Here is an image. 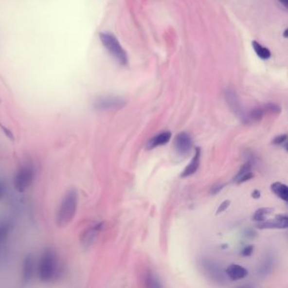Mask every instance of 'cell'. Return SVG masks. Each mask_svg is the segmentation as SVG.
I'll list each match as a JSON object with an SVG mask.
<instances>
[{
	"label": "cell",
	"instance_id": "9a60e30c",
	"mask_svg": "<svg viewBox=\"0 0 288 288\" xmlns=\"http://www.w3.org/2000/svg\"><path fill=\"white\" fill-rule=\"evenodd\" d=\"M270 189L277 197L285 202L288 201V186L286 184L282 183V182H274L270 186Z\"/></svg>",
	"mask_w": 288,
	"mask_h": 288
},
{
	"label": "cell",
	"instance_id": "4fadbf2b",
	"mask_svg": "<svg viewBox=\"0 0 288 288\" xmlns=\"http://www.w3.org/2000/svg\"><path fill=\"white\" fill-rule=\"evenodd\" d=\"M171 138H172V133L171 132H161V133L155 135L154 137L151 138L150 141H148V143L146 144V149L151 150V149H154V148L157 147V146L164 145V144H166L169 142Z\"/></svg>",
	"mask_w": 288,
	"mask_h": 288
},
{
	"label": "cell",
	"instance_id": "ba28073f",
	"mask_svg": "<svg viewBox=\"0 0 288 288\" xmlns=\"http://www.w3.org/2000/svg\"><path fill=\"white\" fill-rule=\"evenodd\" d=\"M192 139L186 132H181L174 139V147L180 156H187L192 149Z\"/></svg>",
	"mask_w": 288,
	"mask_h": 288
},
{
	"label": "cell",
	"instance_id": "5b68a950",
	"mask_svg": "<svg viewBox=\"0 0 288 288\" xmlns=\"http://www.w3.org/2000/svg\"><path fill=\"white\" fill-rule=\"evenodd\" d=\"M127 102L125 98L118 96H103L96 98L93 103V108L96 111H117L125 108Z\"/></svg>",
	"mask_w": 288,
	"mask_h": 288
},
{
	"label": "cell",
	"instance_id": "52a82bcc",
	"mask_svg": "<svg viewBox=\"0 0 288 288\" xmlns=\"http://www.w3.org/2000/svg\"><path fill=\"white\" fill-rule=\"evenodd\" d=\"M200 263H201L202 268L212 280L219 283L227 281L226 272L217 263L206 259H201Z\"/></svg>",
	"mask_w": 288,
	"mask_h": 288
},
{
	"label": "cell",
	"instance_id": "4316f807",
	"mask_svg": "<svg viewBox=\"0 0 288 288\" xmlns=\"http://www.w3.org/2000/svg\"><path fill=\"white\" fill-rule=\"evenodd\" d=\"M244 236L247 238H254V237H256V233L253 232L252 229H247L245 233H244Z\"/></svg>",
	"mask_w": 288,
	"mask_h": 288
},
{
	"label": "cell",
	"instance_id": "44dd1931",
	"mask_svg": "<svg viewBox=\"0 0 288 288\" xmlns=\"http://www.w3.org/2000/svg\"><path fill=\"white\" fill-rule=\"evenodd\" d=\"M146 286L149 288H160L162 287L160 282L152 274H148L145 280Z\"/></svg>",
	"mask_w": 288,
	"mask_h": 288
},
{
	"label": "cell",
	"instance_id": "7402d4cb",
	"mask_svg": "<svg viewBox=\"0 0 288 288\" xmlns=\"http://www.w3.org/2000/svg\"><path fill=\"white\" fill-rule=\"evenodd\" d=\"M263 108L265 109L266 113H267V112H270V113H280L281 111H282L281 108L277 104H275V103H267L266 105H264Z\"/></svg>",
	"mask_w": 288,
	"mask_h": 288
},
{
	"label": "cell",
	"instance_id": "f546056e",
	"mask_svg": "<svg viewBox=\"0 0 288 288\" xmlns=\"http://www.w3.org/2000/svg\"><path fill=\"white\" fill-rule=\"evenodd\" d=\"M279 2L282 3L285 8H288V0H279Z\"/></svg>",
	"mask_w": 288,
	"mask_h": 288
},
{
	"label": "cell",
	"instance_id": "7c38bea8",
	"mask_svg": "<svg viewBox=\"0 0 288 288\" xmlns=\"http://www.w3.org/2000/svg\"><path fill=\"white\" fill-rule=\"evenodd\" d=\"M226 275L231 281H238L243 280L249 275L248 270L245 269L243 266L239 265H231L226 270Z\"/></svg>",
	"mask_w": 288,
	"mask_h": 288
},
{
	"label": "cell",
	"instance_id": "6da1fadb",
	"mask_svg": "<svg viewBox=\"0 0 288 288\" xmlns=\"http://www.w3.org/2000/svg\"><path fill=\"white\" fill-rule=\"evenodd\" d=\"M61 270L62 268L56 251L52 248H46L41 253L36 266V273L40 282H54L61 275Z\"/></svg>",
	"mask_w": 288,
	"mask_h": 288
},
{
	"label": "cell",
	"instance_id": "9c48e42d",
	"mask_svg": "<svg viewBox=\"0 0 288 288\" xmlns=\"http://www.w3.org/2000/svg\"><path fill=\"white\" fill-rule=\"evenodd\" d=\"M103 222H98L87 228L80 237V243L82 247L86 249L90 248L95 243L96 237L99 235L100 232L103 230Z\"/></svg>",
	"mask_w": 288,
	"mask_h": 288
},
{
	"label": "cell",
	"instance_id": "603a6c76",
	"mask_svg": "<svg viewBox=\"0 0 288 288\" xmlns=\"http://www.w3.org/2000/svg\"><path fill=\"white\" fill-rule=\"evenodd\" d=\"M287 139L288 136L286 134L284 135H279L277 137H275L272 141V144H282L284 145V148L287 150Z\"/></svg>",
	"mask_w": 288,
	"mask_h": 288
},
{
	"label": "cell",
	"instance_id": "8992f818",
	"mask_svg": "<svg viewBox=\"0 0 288 288\" xmlns=\"http://www.w3.org/2000/svg\"><path fill=\"white\" fill-rule=\"evenodd\" d=\"M225 96H226V99H227L228 105L230 107V108L232 109V111L234 112V113H235L236 116L238 117L243 123L249 124L248 113H246V112L244 111V109H243V106L241 104L239 97L237 96L236 92L234 90L228 89V90H226Z\"/></svg>",
	"mask_w": 288,
	"mask_h": 288
},
{
	"label": "cell",
	"instance_id": "f1b7e54d",
	"mask_svg": "<svg viewBox=\"0 0 288 288\" xmlns=\"http://www.w3.org/2000/svg\"><path fill=\"white\" fill-rule=\"evenodd\" d=\"M260 196H261V193H260V191L258 190V189L253 190V192H252V195H251V196H252L253 198H255V199H258V198H260Z\"/></svg>",
	"mask_w": 288,
	"mask_h": 288
},
{
	"label": "cell",
	"instance_id": "3957f363",
	"mask_svg": "<svg viewBox=\"0 0 288 288\" xmlns=\"http://www.w3.org/2000/svg\"><path fill=\"white\" fill-rule=\"evenodd\" d=\"M99 38L103 47L108 52L109 54L111 55L119 64L123 66L128 64V54L114 34L109 32H100Z\"/></svg>",
	"mask_w": 288,
	"mask_h": 288
},
{
	"label": "cell",
	"instance_id": "e0dca14e",
	"mask_svg": "<svg viewBox=\"0 0 288 288\" xmlns=\"http://www.w3.org/2000/svg\"><path fill=\"white\" fill-rule=\"evenodd\" d=\"M12 229V226L8 221L0 222V246L6 242L10 236V232Z\"/></svg>",
	"mask_w": 288,
	"mask_h": 288
},
{
	"label": "cell",
	"instance_id": "30bf717a",
	"mask_svg": "<svg viewBox=\"0 0 288 288\" xmlns=\"http://www.w3.org/2000/svg\"><path fill=\"white\" fill-rule=\"evenodd\" d=\"M34 272H36V263L32 253H27L22 262L21 268V280L25 284H28L32 281Z\"/></svg>",
	"mask_w": 288,
	"mask_h": 288
},
{
	"label": "cell",
	"instance_id": "7a4b0ae2",
	"mask_svg": "<svg viewBox=\"0 0 288 288\" xmlns=\"http://www.w3.org/2000/svg\"><path fill=\"white\" fill-rule=\"evenodd\" d=\"M79 205V195L76 189H71L61 200L56 212L55 221L59 228H65L73 221Z\"/></svg>",
	"mask_w": 288,
	"mask_h": 288
},
{
	"label": "cell",
	"instance_id": "ac0fdd59",
	"mask_svg": "<svg viewBox=\"0 0 288 288\" xmlns=\"http://www.w3.org/2000/svg\"><path fill=\"white\" fill-rule=\"evenodd\" d=\"M274 212V209L272 208H261L257 210L256 212H254L252 216V220L256 222H260V221H265L266 217L271 214Z\"/></svg>",
	"mask_w": 288,
	"mask_h": 288
},
{
	"label": "cell",
	"instance_id": "d4e9b609",
	"mask_svg": "<svg viewBox=\"0 0 288 288\" xmlns=\"http://www.w3.org/2000/svg\"><path fill=\"white\" fill-rule=\"evenodd\" d=\"M253 251V245H248V246L244 247L243 250H242V255L243 257L250 256Z\"/></svg>",
	"mask_w": 288,
	"mask_h": 288
},
{
	"label": "cell",
	"instance_id": "d6986e66",
	"mask_svg": "<svg viewBox=\"0 0 288 288\" xmlns=\"http://www.w3.org/2000/svg\"><path fill=\"white\" fill-rule=\"evenodd\" d=\"M266 114V111L263 107H259L256 108H253V110L250 111V113H248V119H249V123L250 121H259L262 119L264 115Z\"/></svg>",
	"mask_w": 288,
	"mask_h": 288
},
{
	"label": "cell",
	"instance_id": "83f0119b",
	"mask_svg": "<svg viewBox=\"0 0 288 288\" xmlns=\"http://www.w3.org/2000/svg\"><path fill=\"white\" fill-rule=\"evenodd\" d=\"M224 184H218V185L213 186L212 190H211V192H212V194H213V195H216V194L220 192L221 189L224 188Z\"/></svg>",
	"mask_w": 288,
	"mask_h": 288
},
{
	"label": "cell",
	"instance_id": "277c9868",
	"mask_svg": "<svg viewBox=\"0 0 288 288\" xmlns=\"http://www.w3.org/2000/svg\"><path fill=\"white\" fill-rule=\"evenodd\" d=\"M36 171L33 164L26 162L16 171L14 176L13 184L19 193H23L29 189L35 180Z\"/></svg>",
	"mask_w": 288,
	"mask_h": 288
},
{
	"label": "cell",
	"instance_id": "ffe728a7",
	"mask_svg": "<svg viewBox=\"0 0 288 288\" xmlns=\"http://www.w3.org/2000/svg\"><path fill=\"white\" fill-rule=\"evenodd\" d=\"M273 266H274V262H273V259L271 257L268 256L265 259V261L262 263V265L259 268V273L262 275H268L271 272L273 269Z\"/></svg>",
	"mask_w": 288,
	"mask_h": 288
},
{
	"label": "cell",
	"instance_id": "cb8c5ba5",
	"mask_svg": "<svg viewBox=\"0 0 288 288\" xmlns=\"http://www.w3.org/2000/svg\"><path fill=\"white\" fill-rule=\"evenodd\" d=\"M231 202L230 200H224V201L221 203V205H219V207H218L217 211H216V214H220L221 212H225L227 209L229 207V205H230Z\"/></svg>",
	"mask_w": 288,
	"mask_h": 288
},
{
	"label": "cell",
	"instance_id": "8fae6325",
	"mask_svg": "<svg viewBox=\"0 0 288 288\" xmlns=\"http://www.w3.org/2000/svg\"><path fill=\"white\" fill-rule=\"evenodd\" d=\"M288 216L286 214L278 215L274 220H265L258 222L256 228L259 229H287Z\"/></svg>",
	"mask_w": 288,
	"mask_h": 288
},
{
	"label": "cell",
	"instance_id": "2e32d148",
	"mask_svg": "<svg viewBox=\"0 0 288 288\" xmlns=\"http://www.w3.org/2000/svg\"><path fill=\"white\" fill-rule=\"evenodd\" d=\"M252 46H253V50L256 53V54L258 55L259 58L264 59V60H267V59L270 58L271 53L270 51L269 48L264 47L257 41H253Z\"/></svg>",
	"mask_w": 288,
	"mask_h": 288
},
{
	"label": "cell",
	"instance_id": "5bb4252c",
	"mask_svg": "<svg viewBox=\"0 0 288 288\" xmlns=\"http://www.w3.org/2000/svg\"><path fill=\"white\" fill-rule=\"evenodd\" d=\"M200 156H201V150H200V148L197 147L196 149L195 156L193 157L190 163L185 167V169L183 170L182 173H181L182 178L191 176L194 173H196V171L199 167V163H200Z\"/></svg>",
	"mask_w": 288,
	"mask_h": 288
},
{
	"label": "cell",
	"instance_id": "4dcf8cb0",
	"mask_svg": "<svg viewBox=\"0 0 288 288\" xmlns=\"http://www.w3.org/2000/svg\"><path fill=\"white\" fill-rule=\"evenodd\" d=\"M288 30L286 29L285 32H284V34H283V35H284V37H285V38H287V37H288Z\"/></svg>",
	"mask_w": 288,
	"mask_h": 288
},
{
	"label": "cell",
	"instance_id": "484cf974",
	"mask_svg": "<svg viewBox=\"0 0 288 288\" xmlns=\"http://www.w3.org/2000/svg\"><path fill=\"white\" fill-rule=\"evenodd\" d=\"M5 192H6V183L2 179H0V200L3 198Z\"/></svg>",
	"mask_w": 288,
	"mask_h": 288
}]
</instances>
